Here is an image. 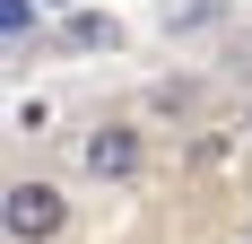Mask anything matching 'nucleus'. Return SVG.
<instances>
[{"mask_svg": "<svg viewBox=\"0 0 252 244\" xmlns=\"http://www.w3.org/2000/svg\"><path fill=\"white\" fill-rule=\"evenodd\" d=\"M244 131H252V105H244Z\"/></svg>", "mask_w": 252, "mask_h": 244, "instance_id": "20e7f679", "label": "nucleus"}, {"mask_svg": "<svg viewBox=\"0 0 252 244\" xmlns=\"http://www.w3.org/2000/svg\"><path fill=\"white\" fill-rule=\"evenodd\" d=\"M139 157H148V148H139V122H96V131L78 140V166L96 174V183H130Z\"/></svg>", "mask_w": 252, "mask_h": 244, "instance_id": "f03ea898", "label": "nucleus"}, {"mask_svg": "<svg viewBox=\"0 0 252 244\" xmlns=\"http://www.w3.org/2000/svg\"><path fill=\"white\" fill-rule=\"evenodd\" d=\"M61 44H70V52H113V44H122V26L96 18V9H78V18L61 26Z\"/></svg>", "mask_w": 252, "mask_h": 244, "instance_id": "7ed1b4c3", "label": "nucleus"}, {"mask_svg": "<svg viewBox=\"0 0 252 244\" xmlns=\"http://www.w3.org/2000/svg\"><path fill=\"white\" fill-rule=\"evenodd\" d=\"M0 227H9V244H52L61 227H70V201H61V183H44V174H18V183L0 192Z\"/></svg>", "mask_w": 252, "mask_h": 244, "instance_id": "f257e3e1", "label": "nucleus"}]
</instances>
